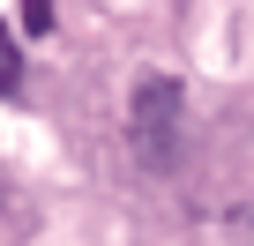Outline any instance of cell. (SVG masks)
Returning a JSON list of instances; mask_svg holds the SVG:
<instances>
[{
  "instance_id": "6da1fadb",
  "label": "cell",
  "mask_w": 254,
  "mask_h": 246,
  "mask_svg": "<svg viewBox=\"0 0 254 246\" xmlns=\"http://www.w3.org/2000/svg\"><path fill=\"white\" fill-rule=\"evenodd\" d=\"M180 119H187V90L172 82V75H142V90H135V112H127V135H135V157L142 164H172L180 157Z\"/></svg>"
},
{
  "instance_id": "7a4b0ae2",
  "label": "cell",
  "mask_w": 254,
  "mask_h": 246,
  "mask_svg": "<svg viewBox=\"0 0 254 246\" xmlns=\"http://www.w3.org/2000/svg\"><path fill=\"white\" fill-rule=\"evenodd\" d=\"M23 90V52L8 45V30H0V97H15Z\"/></svg>"
},
{
  "instance_id": "3957f363",
  "label": "cell",
  "mask_w": 254,
  "mask_h": 246,
  "mask_svg": "<svg viewBox=\"0 0 254 246\" xmlns=\"http://www.w3.org/2000/svg\"><path fill=\"white\" fill-rule=\"evenodd\" d=\"M23 30H30V38L53 30V0H23Z\"/></svg>"
}]
</instances>
